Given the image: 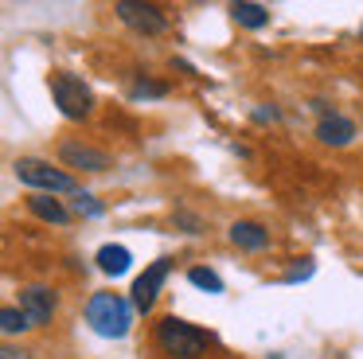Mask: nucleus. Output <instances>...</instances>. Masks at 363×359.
I'll list each match as a JSON object with an SVG mask.
<instances>
[{
    "label": "nucleus",
    "mask_w": 363,
    "mask_h": 359,
    "mask_svg": "<svg viewBox=\"0 0 363 359\" xmlns=\"http://www.w3.org/2000/svg\"><path fill=\"white\" fill-rule=\"evenodd\" d=\"M152 343L160 348L164 359H199V355H207V348L219 343V336L211 328H199L191 320L168 312V316H160L152 324Z\"/></svg>",
    "instance_id": "f257e3e1"
},
{
    "label": "nucleus",
    "mask_w": 363,
    "mask_h": 359,
    "mask_svg": "<svg viewBox=\"0 0 363 359\" xmlns=\"http://www.w3.org/2000/svg\"><path fill=\"white\" fill-rule=\"evenodd\" d=\"M82 316H86L90 332L102 336V340H125L129 328H133V301L121 293H110V289H98V293H90L86 309H82Z\"/></svg>",
    "instance_id": "f03ea898"
},
{
    "label": "nucleus",
    "mask_w": 363,
    "mask_h": 359,
    "mask_svg": "<svg viewBox=\"0 0 363 359\" xmlns=\"http://www.w3.org/2000/svg\"><path fill=\"white\" fill-rule=\"evenodd\" d=\"M12 172H16V180L24 187L43 192V195H74V192H82L79 180H74L71 172L55 168V164L43 160V156H16V160H12Z\"/></svg>",
    "instance_id": "7ed1b4c3"
},
{
    "label": "nucleus",
    "mask_w": 363,
    "mask_h": 359,
    "mask_svg": "<svg viewBox=\"0 0 363 359\" xmlns=\"http://www.w3.org/2000/svg\"><path fill=\"white\" fill-rule=\"evenodd\" d=\"M48 86H51V101L59 106V114H63L67 121H86V117L94 114V94H90V86L82 74H74V70H55Z\"/></svg>",
    "instance_id": "20e7f679"
},
{
    "label": "nucleus",
    "mask_w": 363,
    "mask_h": 359,
    "mask_svg": "<svg viewBox=\"0 0 363 359\" xmlns=\"http://www.w3.org/2000/svg\"><path fill=\"white\" fill-rule=\"evenodd\" d=\"M113 12H118V20L125 23L129 31H137V35L145 39H157L168 31V16L160 4H145V0H118L113 4Z\"/></svg>",
    "instance_id": "39448f33"
},
{
    "label": "nucleus",
    "mask_w": 363,
    "mask_h": 359,
    "mask_svg": "<svg viewBox=\"0 0 363 359\" xmlns=\"http://www.w3.org/2000/svg\"><path fill=\"white\" fill-rule=\"evenodd\" d=\"M168 270H172V258H157V262L145 265V273H137L133 289H129V301H133V309L141 312V316H149V312L157 309V297L168 281Z\"/></svg>",
    "instance_id": "423d86ee"
},
{
    "label": "nucleus",
    "mask_w": 363,
    "mask_h": 359,
    "mask_svg": "<svg viewBox=\"0 0 363 359\" xmlns=\"http://www.w3.org/2000/svg\"><path fill=\"white\" fill-rule=\"evenodd\" d=\"M20 309L32 328H48L59 312V293L51 285H24L20 289Z\"/></svg>",
    "instance_id": "0eeeda50"
},
{
    "label": "nucleus",
    "mask_w": 363,
    "mask_h": 359,
    "mask_svg": "<svg viewBox=\"0 0 363 359\" xmlns=\"http://www.w3.org/2000/svg\"><path fill=\"white\" fill-rule=\"evenodd\" d=\"M59 160H63V168H71V172H106V168H113V156L106 153V148L86 145V140H63V145H59Z\"/></svg>",
    "instance_id": "6e6552de"
},
{
    "label": "nucleus",
    "mask_w": 363,
    "mask_h": 359,
    "mask_svg": "<svg viewBox=\"0 0 363 359\" xmlns=\"http://www.w3.org/2000/svg\"><path fill=\"white\" fill-rule=\"evenodd\" d=\"M227 238H230V246H235V250L262 254V250H269L274 234H269V226L258 223V219H235V223L227 226Z\"/></svg>",
    "instance_id": "1a4fd4ad"
},
{
    "label": "nucleus",
    "mask_w": 363,
    "mask_h": 359,
    "mask_svg": "<svg viewBox=\"0 0 363 359\" xmlns=\"http://www.w3.org/2000/svg\"><path fill=\"white\" fill-rule=\"evenodd\" d=\"M355 137H359V125L347 114H340V109H332V114H324L320 121H316V140H320L324 148H347Z\"/></svg>",
    "instance_id": "9d476101"
},
{
    "label": "nucleus",
    "mask_w": 363,
    "mask_h": 359,
    "mask_svg": "<svg viewBox=\"0 0 363 359\" xmlns=\"http://www.w3.org/2000/svg\"><path fill=\"white\" fill-rule=\"evenodd\" d=\"M28 215H35L40 223H48V226H71V219H74V211L67 207L59 195H43V192H32L28 195Z\"/></svg>",
    "instance_id": "9b49d317"
},
{
    "label": "nucleus",
    "mask_w": 363,
    "mask_h": 359,
    "mask_svg": "<svg viewBox=\"0 0 363 359\" xmlns=\"http://www.w3.org/2000/svg\"><path fill=\"white\" fill-rule=\"evenodd\" d=\"M94 265L106 277H125V273L133 270V254H129V246H121V242H106V246H98Z\"/></svg>",
    "instance_id": "f8f14e48"
},
{
    "label": "nucleus",
    "mask_w": 363,
    "mask_h": 359,
    "mask_svg": "<svg viewBox=\"0 0 363 359\" xmlns=\"http://www.w3.org/2000/svg\"><path fill=\"white\" fill-rule=\"evenodd\" d=\"M230 20L246 31H258L269 23V8L262 4V0H235V4H230Z\"/></svg>",
    "instance_id": "ddd939ff"
},
{
    "label": "nucleus",
    "mask_w": 363,
    "mask_h": 359,
    "mask_svg": "<svg viewBox=\"0 0 363 359\" xmlns=\"http://www.w3.org/2000/svg\"><path fill=\"white\" fill-rule=\"evenodd\" d=\"M188 281H191L196 289H203V293H211V297H219L223 289H227V285H223V277L211 270V265H191V270H188Z\"/></svg>",
    "instance_id": "4468645a"
},
{
    "label": "nucleus",
    "mask_w": 363,
    "mask_h": 359,
    "mask_svg": "<svg viewBox=\"0 0 363 359\" xmlns=\"http://www.w3.org/2000/svg\"><path fill=\"white\" fill-rule=\"evenodd\" d=\"M172 226L180 234H191V238H196V234H207V219L199 215V211H188V207H176L172 211Z\"/></svg>",
    "instance_id": "2eb2a0df"
},
{
    "label": "nucleus",
    "mask_w": 363,
    "mask_h": 359,
    "mask_svg": "<svg viewBox=\"0 0 363 359\" xmlns=\"http://www.w3.org/2000/svg\"><path fill=\"white\" fill-rule=\"evenodd\" d=\"M0 332H4V336L32 332V324H28V316H24L20 304H4V309H0Z\"/></svg>",
    "instance_id": "dca6fc26"
},
{
    "label": "nucleus",
    "mask_w": 363,
    "mask_h": 359,
    "mask_svg": "<svg viewBox=\"0 0 363 359\" xmlns=\"http://www.w3.org/2000/svg\"><path fill=\"white\" fill-rule=\"evenodd\" d=\"M168 94V82H152V78H137L129 86V98L133 101H145V98H164Z\"/></svg>",
    "instance_id": "f3484780"
},
{
    "label": "nucleus",
    "mask_w": 363,
    "mask_h": 359,
    "mask_svg": "<svg viewBox=\"0 0 363 359\" xmlns=\"http://www.w3.org/2000/svg\"><path fill=\"white\" fill-rule=\"evenodd\" d=\"M106 211V203L102 199H94V192H74V215H82V219H98Z\"/></svg>",
    "instance_id": "a211bd4d"
},
{
    "label": "nucleus",
    "mask_w": 363,
    "mask_h": 359,
    "mask_svg": "<svg viewBox=\"0 0 363 359\" xmlns=\"http://www.w3.org/2000/svg\"><path fill=\"white\" fill-rule=\"evenodd\" d=\"M313 270H316V265H313V258H301V265H293V270L289 273H285V285H297V281H308V277H313Z\"/></svg>",
    "instance_id": "6ab92c4d"
},
{
    "label": "nucleus",
    "mask_w": 363,
    "mask_h": 359,
    "mask_svg": "<svg viewBox=\"0 0 363 359\" xmlns=\"http://www.w3.org/2000/svg\"><path fill=\"white\" fill-rule=\"evenodd\" d=\"M250 117H254V125H269V121H281V109L277 106H258V109H250Z\"/></svg>",
    "instance_id": "aec40b11"
},
{
    "label": "nucleus",
    "mask_w": 363,
    "mask_h": 359,
    "mask_svg": "<svg viewBox=\"0 0 363 359\" xmlns=\"http://www.w3.org/2000/svg\"><path fill=\"white\" fill-rule=\"evenodd\" d=\"M0 359H32V355H28V351H20V348H12V343H9V348H0Z\"/></svg>",
    "instance_id": "412c9836"
},
{
    "label": "nucleus",
    "mask_w": 363,
    "mask_h": 359,
    "mask_svg": "<svg viewBox=\"0 0 363 359\" xmlns=\"http://www.w3.org/2000/svg\"><path fill=\"white\" fill-rule=\"evenodd\" d=\"M359 35H363V28H359Z\"/></svg>",
    "instance_id": "4be33fe9"
}]
</instances>
